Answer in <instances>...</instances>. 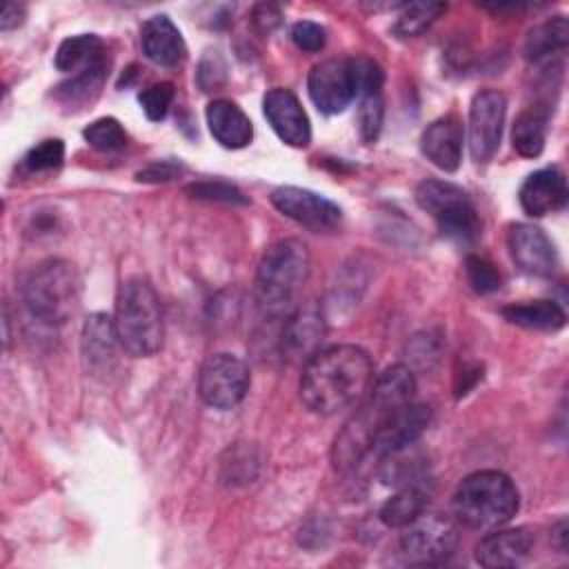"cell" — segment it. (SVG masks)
I'll return each mask as SVG.
<instances>
[{
	"instance_id": "1",
	"label": "cell",
	"mask_w": 569,
	"mask_h": 569,
	"mask_svg": "<svg viewBox=\"0 0 569 569\" xmlns=\"http://www.w3.org/2000/svg\"><path fill=\"white\" fill-rule=\"evenodd\" d=\"M373 382V362L356 345L316 351L300 376V398L318 416H336L360 402Z\"/></svg>"
},
{
	"instance_id": "2",
	"label": "cell",
	"mask_w": 569,
	"mask_h": 569,
	"mask_svg": "<svg viewBox=\"0 0 569 569\" xmlns=\"http://www.w3.org/2000/svg\"><path fill=\"white\" fill-rule=\"evenodd\" d=\"M309 249L298 238L273 242L260 258L256 273V300L269 316H289L309 278Z\"/></svg>"
},
{
	"instance_id": "3",
	"label": "cell",
	"mask_w": 569,
	"mask_h": 569,
	"mask_svg": "<svg viewBox=\"0 0 569 569\" xmlns=\"http://www.w3.org/2000/svg\"><path fill=\"white\" fill-rule=\"evenodd\" d=\"M113 327L120 347L133 358H149L162 347V307L147 278H127L116 298Z\"/></svg>"
},
{
	"instance_id": "4",
	"label": "cell",
	"mask_w": 569,
	"mask_h": 569,
	"mask_svg": "<svg viewBox=\"0 0 569 569\" xmlns=\"http://www.w3.org/2000/svg\"><path fill=\"white\" fill-rule=\"evenodd\" d=\"M520 507V493L513 480L496 469L469 473L453 493V513L458 522L478 531L505 527Z\"/></svg>"
},
{
	"instance_id": "5",
	"label": "cell",
	"mask_w": 569,
	"mask_h": 569,
	"mask_svg": "<svg viewBox=\"0 0 569 569\" xmlns=\"http://www.w3.org/2000/svg\"><path fill=\"white\" fill-rule=\"evenodd\" d=\"M80 291L78 271L60 258L33 267L22 284L27 309L44 325H64L80 307Z\"/></svg>"
},
{
	"instance_id": "6",
	"label": "cell",
	"mask_w": 569,
	"mask_h": 569,
	"mask_svg": "<svg viewBox=\"0 0 569 569\" xmlns=\"http://www.w3.org/2000/svg\"><path fill=\"white\" fill-rule=\"evenodd\" d=\"M416 202L427 211L440 233L449 240L471 244L480 236V216L469 193L447 180H422L416 187Z\"/></svg>"
},
{
	"instance_id": "7",
	"label": "cell",
	"mask_w": 569,
	"mask_h": 569,
	"mask_svg": "<svg viewBox=\"0 0 569 569\" xmlns=\"http://www.w3.org/2000/svg\"><path fill=\"white\" fill-rule=\"evenodd\" d=\"M251 385L249 367L233 353H211L204 358L198 373L200 398L220 411L238 407Z\"/></svg>"
},
{
	"instance_id": "8",
	"label": "cell",
	"mask_w": 569,
	"mask_h": 569,
	"mask_svg": "<svg viewBox=\"0 0 569 569\" xmlns=\"http://www.w3.org/2000/svg\"><path fill=\"white\" fill-rule=\"evenodd\" d=\"M402 529L400 556L407 565H438L458 542L456 525L440 513H420Z\"/></svg>"
},
{
	"instance_id": "9",
	"label": "cell",
	"mask_w": 569,
	"mask_h": 569,
	"mask_svg": "<svg viewBox=\"0 0 569 569\" xmlns=\"http://www.w3.org/2000/svg\"><path fill=\"white\" fill-rule=\"evenodd\" d=\"M309 98L327 116L340 113L358 98V76L353 58H331L309 71Z\"/></svg>"
},
{
	"instance_id": "10",
	"label": "cell",
	"mask_w": 569,
	"mask_h": 569,
	"mask_svg": "<svg viewBox=\"0 0 569 569\" xmlns=\"http://www.w3.org/2000/svg\"><path fill=\"white\" fill-rule=\"evenodd\" d=\"M507 100L500 91L482 89L469 107V151L476 162H489L502 140Z\"/></svg>"
},
{
	"instance_id": "11",
	"label": "cell",
	"mask_w": 569,
	"mask_h": 569,
	"mask_svg": "<svg viewBox=\"0 0 569 569\" xmlns=\"http://www.w3.org/2000/svg\"><path fill=\"white\" fill-rule=\"evenodd\" d=\"M271 202L280 213L318 233L336 229L342 218V211L336 202L302 187H278L271 193Z\"/></svg>"
},
{
	"instance_id": "12",
	"label": "cell",
	"mask_w": 569,
	"mask_h": 569,
	"mask_svg": "<svg viewBox=\"0 0 569 569\" xmlns=\"http://www.w3.org/2000/svg\"><path fill=\"white\" fill-rule=\"evenodd\" d=\"M507 244L516 267L529 276H551L558 267V253L553 242L536 224H511L507 231Z\"/></svg>"
},
{
	"instance_id": "13",
	"label": "cell",
	"mask_w": 569,
	"mask_h": 569,
	"mask_svg": "<svg viewBox=\"0 0 569 569\" xmlns=\"http://www.w3.org/2000/svg\"><path fill=\"white\" fill-rule=\"evenodd\" d=\"M264 118L269 120L276 136L289 147H307L311 140V124L307 111L293 91L276 87L264 93L262 100Z\"/></svg>"
},
{
	"instance_id": "14",
	"label": "cell",
	"mask_w": 569,
	"mask_h": 569,
	"mask_svg": "<svg viewBox=\"0 0 569 569\" xmlns=\"http://www.w3.org/2000/svg\"><path fill=\"white\" fill-rule=\"evenodd\" d=\"M429 420H431V411L427 405L409 402L380 427L371 451H376L380 460L393 453L407 451L425 433V429L429 427Z\"/></svg>"
},
{
	"instance_id": "15",
	"label": "cell",
	"mask_w": 569,
	"mask_h": 569,
	"mask_svg": "<svg viewBox=\"0 0 569 569\" xmlns=\"http://www.w3.org/2000/svg\"><path fill=\"white\" fill-rule=\"evenodd\" d=\"M533 531L527 527L493 529L476 545V562L489 569L520 567L533 551Z\"/></svg>"
},
{
	"instance_id": "16",
	"label": "cell",
	"mask_w": 569,
	"mask_h": 569,
	"mask_svg": "<svg viewBox=\"0 0 569 569\" xmlns=\"http://www.w3.org/2000/svg\"><path fill=\"white\" fill-rule=\"evenodd\" d=\"M325 338V320L316 305L296 307L284 322L280 349L282 356L291 362H307L316 351H320V342Z\"/></svg>"
},
{
	"instance_id": "17",
	"label": "cell",
	"mask_w": 569,
	"mask_h": 569,
	"mask_svg": "<svg viewBox=\"0 0 569 569\" xmlns=\"http://www.w3.org/2000/svg\"><path fill=\"white\" fill-rule=\"evenodd\" d=\"M462 140H465V129H462V122L458 120V116L453 113H447L438 120H433L425 131H422V138H420V149L425 153V158L451 173L460 167V160H462Z\"/></svg>"
},
{
	"instance_id": "18",
	"label": "cell",
	"mask_w": 569,
	"mask_h": 569,
	"mask_svg": "<svg viewBox=\"0 0 569 569\" xmlns=\"http://www.w3.org/2000/svg\"><path fill=\"white\" fill-rule=\"evenodd\" d=\"M525 213L540 218L553 213L567 202V178L558 167H545L529 173L518 191Z\"/></svg>"
},
{
	"instance_id": "19",
	"label": "cell",
	"mask_w": 569,
	"mask_h": 569,
	"mask_svg": "<svg viewBox=\"0 0 569 569\" xmlns=\"http://www.w3.org/2000/svg\"><path fill=\"white\" fill-rule=\"evenodd\" d=\"M140 44L144 56L160 67H176L184 60L187 47L178 27L169 16H151L140 29Z\"/></svg>"
},
{
	"instance_id": "20",
	"label": "cell",
	"mask_w": 569,
	"mask_h": 569,
	"mask_svg": "<svg viewBox=\"0 0 569 569\" xmlns=\"http://www.w3.org/2000/svg\"><path fill=\"white\" fill-rule=\"evenodd\" d=\"M207 124L211 136L227 149H242L253 138L249 116L231 100H213L207 107Z\"/></svg>"
},
{
	"instance_id": "21",
	"label": "cell",
	"mask_w": 569,
	"mask_h": 569,
	"mask_svg": "<svg viewBox=\"0 0 569 569\" xmlns=\"http://www.w3.org/2000/svg\"><path fill=\"white\" fill-rule=\"evenodd\" d=\"M427 502H429V489L425 478L409 480L398 489L396 496H391L382 505L380 520L391 529H402L409 522H413L420 513H425Z\"/></svg>"
},
{
	"instance_id": "22",
	"label": "cell",
	"mask_w": 569,
	"mask_h": 569,
	"mask_svg": "<svg viewBox=\"0 0 569 569\" xmlns=\"http://www.w3.org/2000/svg\"><path fill=\"white\" fill-rule=\"evenodd\" d=\"M104 60V44L96 33H78L64 38L56 51V69L62 73L78 76Z\"/></svg>"
},
{
	"instance_id": "23",
	"label": "cell",
	"mask_w": 569,
	"mask_h": 569,
	"mask_svg": "<svg viewBox=\"0 0 569 569\" xmlns=\"http://www.w3.org/2000/svg\"><path fill=\"white\" fill-rule=\"evenodd\" d=\"M502 316L511 325H518L525 329H536V331H558L567 322L565 309L556 300L511 302V305L502 307Z\"/></svg>"
},
{
	"instance_id": "24",
	"label": "cell",
	"mask_w": 569,
	"mask_h": 569,
	"mask_svg": "<svg viewBox=\"0 0 569 569\" xmlns=\"http://www.w3.org/2000/svg\"><path fill=\"white\" fill-rule=\"evenodd\" d=\"M118 336L113 327V318L104 313H93L87 318L82 329V353L89 360V367L104 369L113 360Z\"/></svg>"
},
{
	"instance_id": "25",
	"label": "cell",
	"mask_w": 569,
	"mask_h": 569,
	"mask_svg": "<svg viewBox=\"0 0 569 569\" xmlns=\"http://www.w3.org/2000/svg\"><path fill=\"white\" fill-rule=\"evenodd\" d=\"M547 124H549V109L542 104L525 109L511 129L513 149L525 158H538L545 149L547 140Z\"/></svg>"
},
{
	"instance_id": "26",
	"label": "cell",
	"mask_w": 569,
	"mask_h": 569,
	"mask_svg": "<svg viewBox=\"0 0 569 569\" xmlns=\"http://www.w3.org/2000/svg\"><path fill=\"white\" fill-rule=\"evenodd\" d=\"M569 42V22L565 16H553L540 24H536L525 40L527 60H542Z\"/></svg>"
},
{
	"instance_id": "27",
	"label": "cell",
	"mask_w": 569,
	"mask_h": 569,
	"mask_svg": "<svg viewBox=\"0 0 569 569\" xmlns=\"http://www.w3.org/2000/svg\"><path fill=\"white\" fill-rule=\"evenodd\" d=\"M104 78H107V62H100L78 76H71L64 84L58 87V100L64 102V104H73V107H80L84 104L87 100L91 102L100 87L104 84Z\"/></svg>"
},
{
	"instance_id": "28",
	"label": "cell",
	"mask_w": 569,
	"mask_h": 569,
	"mask_svg": "<svg viewBox=\"0 0 569 569\" xmlns=\"http://www.w3.org/2000/svg\"><path fill=\"white\" fill-rule=\"evenodd\" d=\"M445 9H447V4H442V2H409V4H402V11L398 13L391 31L398 38L420 36Z\"/></svg>"
},
{
	"instance_id": "29",
	"label": "cell",
	"mask_w": 569,
	"mask_h": 569,
	"mask_svg": "<svg viewBox=\"0 0 569 569\" xmlns=\"http://www.w3.org/2000/svg\"><path fill=\"white\" fill-rule=\"evenodd\" d=\"M84 140L100 153H120L129 144V136L116 118H98L84 129Z\"/></svg>"
},
{
	"instance_id": "30",
	"label": "cell",
	"mask_w": 569,
	"mask_h": 569,
	"mask_svg": "<svg viewBox=\"0 0 569 569\" xmlns=\"http://www.w3.org/2000/svg\"><path fill=\"white\" fill-rule=\"evenodd\" d=\"M62 160H64V144H62V140L49 138V140H42L36 147H31L27 151V156L22 158V164L31 173H42V171L58 169L62 164Z\"/></svg>"
},
{
	"instance_id": "31",
	"label": "cell",
	"mask_w": 569,
	"mask_h": 569,
	"mask_svg": "<svg viewBox=\"0 0 569 569\" xmlns=\"http://www.w3.org/2000/svg\"><path fill=\"white\" fill-rule=\"evenodd\" d=\"M382 116H385L382 93H367V96H360L358 131H360V138H362L365 142H373V140L380 136Z\"/></svg>"
},
{
	"instance_id": "32",
	"label": "cell",
	"mask_w": 569,
	"mask_h": 569,
	"mask_svg": "<svg viewBox=\"0 0 569 569\" xmlns=\"http://www.w3.org/2000/svg\"><path fill=\"white\" fill-rule=\"evenodd\" d=\"M465 271H467V280H469V284L476 293H482V296L493 293L502 284V278H500L498 269L480 256H469L465 260Z\"/></svg>"
},
{
	"instance_id": "33",
	"label": "cell",
	"mask_w": 569,
	"mask_h": 569,
	"mask_svg": "<svg viewBox=\"0 0 569 569\" xmlns=\"http://www.w3.org/2000/svg\"><path fill=\"white\" fill-rule=\"evenodd\" d=\"M187 193L198 200H216V202H229V204H247V198L236 184L222 182V180H200L187 187Z\"/></svg>"
},
{
	"instance_id": "34",
	"label": "cell",
	"mask_w": 569,
	"mask_h": 569,
	"mask_svg": "<svg viewBox=\"0 0 569 569\" xmlns=\"http://www.w3.org/2000/svg\"><path fill=\"white\" fill-rule=\"evenodd\" d=\"M173 96H176V91H173L171 82H158V84H151L144 91H140L138 100H140V107H142L144 116L149 120L158 122L169 113Z\"/></svg>"
},
{
	"instance_id": "35",
	"label": "cell",
	"mask_w": 569,
	"mask_h": 569,
	"mask_svg": "<svg viewBox=\"0 0 569 569\" xmlns=\"http://www.w3.org/2000/svg\"><path fill=\"white\" fill-rule=\"evenodd\" d=\"M291 40L296 42L298 49H302L307 53H316V51H320L325 47L327 33H325V29L318 22L300 20L291 29Z\"/></svg>"
},
{
	"instance_id": "36",
	"label": "cell",
	"mask_w": 569,
	"mask_h": 569,
	"mask_svg": "<svg viewBox=\"0 0 569 569\" xmlns=\"http://www.w3.org/2000/svg\"><path fill=\"white\" fill-rule=\"evenodd\" d=\"M180 171H182L180 164H176L171 160H158V162H151L147 169H142L138 173V180H144V182H167V180H173Z\"/></svg>"
},
{
	"instance_id": "37",
	"label": "cell",
	"mask_w": 569,
	"mask_h": 569,
	"mask_svg": "<svg viewBox=\"0 0 569 569\" xmlns=\"http://www.w3.org/2000/svg\"><path fill=\"white\" fill-rule=\"evenodd\" d=\"M251 20H253V27H256L260 33H269V31H273V29L280 24L282 13H280V9H278L276 4L264 2V4H258V7L253 9Z\"/></svg>"
},
{
	"instance_id": "38",
	"label": "cell",
	"mask_w": 569,
	"mask_h": 569,
	"mask_svg": "<svg viewBox=\"0 0 569 569\" xmlns=\"http://www.w3.org/2000/svg\"><path fill=\"white\" fill-rule=\"evenodd\" d=\"M22 20H24V9L16 2H7L2 9V16H0V29L11 31V29L20 27Z\"/></svg>"
},
{
	"instance_id": "39",
	"label": "cell",
	"mask_w": 569,
	"mask_h": 569,
	"mask_svg": "<svg viewBox=\"0 0 569 569\" xmlns=\"http://www.w3.org/2000/svg\"><path fill=\"white\" fill-rule=\"evenodd\" d=\"M553 538H556V547L565 553L567 549V520H560L553 529Z\"/></svg>"
}]
</instances>
